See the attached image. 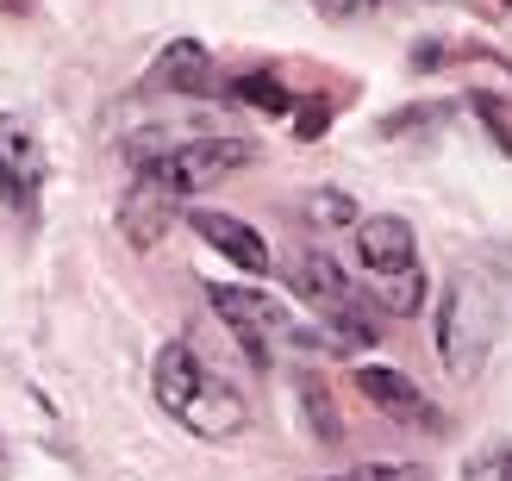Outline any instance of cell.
I'll use <instances>...</instances> for the list:
<instances>
[{
    "mask_svg": "<svg viewBox=\"0 0 512 481\" xmlns=\"http://www.w3.org/2000/svg\"><path fill=\"white\" fill-rule=\"evenodd\" d=\"M150 388H157V407L182 425V432H194V438H232V432H244V419H250L244 394L182 338L157 350V363H150Z\"/></svg>",
    "mask_w": 512,
    "mask_h": 481,
    "instance_id": "6da1fadb",
    "label": "cell"
},
{
    "mask_svg": "<svg viewBox=\"0 0 512 481\" xmlns=\"http://www.w3.org/2000/svg\"><path fill=\"white\" fill-rule=\"evenodd\" d=\"M356 269H363V288L381 313H419L425 307V263H419V238L400 213H369L356 219Z\"/></svg>",
    "mask_w": 512,
    "mask_h": 481,
    "instance_id": "7a4b0ae2",
    "label": "cell"
},
{
    "mask_svg": "<svg viewBox=\"0 0 512 481\" xmlns=\"http://www.w3.org/2000/svg\"><path fill=\"white\" fill-rule=\"evenodd\" d=\"M288 288L306 313L319 319V338L338 344V350H369L381 338V325L369 319V300L363 288L344 275V263H331L325 250H300L288 263Z\"/></svg>",
    "mask_w": 512,
    "mask_h": 481,
    "instance_id": "3957f363",
    "label": "cell"
},
{
    "mask_svg": "<svg viewBox=\"0 0 512 481\" xmlns=\"http://www.w3.org/2000/svg\"><path fill=\"white\" fill-rule=\"evenodd\" d=\"M207 300H213V313L225 319V332L244 344V357H250L256 369H275L281 357H294V350L325 344L313 325H300V319L281 307L275 294L250 288V282H213V288H207Z\"/></svg>",
    "mask_w": 512,
    "mask_h": 481,
    "instance_id": "277c9868",
    "label": "cell"
},
{
    "mask_svg": "<svg viewBox=\"0 0 512 481\" xmlns=\"http://www.w3.org/2000/svg\"><path fill=\"white\" fill-rule=\"evenodd\" d=\"M256 163V144L250 138H188V144H169V150H150V157L138 163V182L169 194L175 207L194 194H207L219 182H232V175Z\"/></svg>",
    "mask_w": 512,
    "mask_h": 481,
    "instance_id": "5b68a950",
    "label": "cell"
},
{
    "mask_svg": "<svg viewBox=\"0 0 512 481\" xmlns=\"http://www.w3.org/2000/svg\"><path fill=\"white\" fill-rule=\"evenodd\" d=\"M500 294L481 282V275H456L450 294H444V313H438V357L456 375H475L488 363V350L500 338Z\"/></svg>",
    "mask_w": 512,
    "mask_h": 481,
    "instance_id": "8992f818",
    "label": "cell"
},
{
    "mask_svg": "<svg viewBox=\"0 0 512 481\" xmlns=\"http://www.w3.org/2000/svg\"><path fill=\"white\" fill-rule=\"evenodd\" d=\"M44 138L19 113H0V207L32 213L44 194Z\"/></svg>",
    "mask_w": 512,
    "mask_h": 481,
    "instance_id": "52a82bcc",
    "label": "cell"
},
{
    "mask_svg": "<svg viewBox=\"0 0 512 481\" xmlns=\"http://www.w3.org/2000/svg\"><path fill=\"white\" fill-rule=\"evenodd\" d=\"M356 394H363L369 407H381L388 419H400V425H419V432H444L438 407L425 400V388H419V382H413L406 369H388V363H363V369H356Z\"/></svg>",
    "mask_w": 512,
    "mask_h": 481,
    "instance_id": "ba28073f",
    "label": "cell"
},
{
    "mask_svg": "<svg viewBox=\"0 0 512 481\" xmlns=\"http://www.w3.org/2000/svg\"><path fill=\"white\" fill-rule=\"evenodd\" d=\"M182 219L219 250L225 263H238L244 275H269L275 257H269V244H263V232H256V225H244V219H232V213H213V207H188Z\"/></svg>",
    "mask_w": 512,
    "mask_h": 481,
    "instance_id": "9c48e42d",
    "label": "cell"
},
{
    "mask_svg": "<svg viewBox=\"0 0 512 481\" xmlns=\"http://www.w3.org/2000/svg\"><path fill=\"white\" fill-rule=\"evenodd\" d=\"M157 82L175 88V94H200V88H213V57H207V44L175 38L163 57H157Z\"/></svg>",
    "mask_w": 512,
    "mask_h": 481,
    "instance_id": "30bf717a",
    "label": "cell"
},
{
    "mask_svg": "<svg viewBox=\"0 0 512 481\" xmlns=\"http://www.w3.org/2000/svg\"><path fill=\"white\" fill-rule=\"evenodd\" d=\"M119 219H125V238H132V244H157V238L169 232V219H175V200L138 182L132 194H125V207H119Z\"/></svg>",
    "mask_w": 512,
    "mask_h": 481,
    "instance_id": "8fae6325",
    "label": "cell"
},
{
    "mask_svg": "<svg viewBox=\"0 0 512 481\" xmlns=\"http://www.w3.org/2000/svg\"><path fill=\"white\" fill-rule=\"evenodd\" d=\"M225 94L232 100H244V107H263V113H294V94L275 82L269 69H250V75H232L225 82Z\"/></svg>",
    "mask_w": 512,
    "mask_h": 481,
    "instance_id": "7c38bea8",
    "label": "cell"
},
{
    "mask_svg": "<svg viewBox=\"0 0 512 481\" xmlns=\"http://www.w3.org/2000/svg\"><path fill=\"white\" fill-rule=\"evenodd\" d=\"M325 481H431L425 463H356V469H338Z\"/></svg>",
    "mask_w": 512,
    "mask_h": 481,
    "instance_id": "4fadbf2b",
    "label": "cell"
},
{
    "mask_svg": "<svg viewBox=\"0 0 512 481\" xmlns=\"http://www.w3.org/2000/svg\"><path fill=\"white\" fill-rule=\"evenodd\" d=\"M469 481H512V444L481 450V457L469 463Z\"/></svg>",
    "mask_w": 512,
    "mask_h": 481,
    "instance_id": "5bb4252c",
    "label": "cell"
},
{
    "mask_svg": "<svg viewBox=\"0 0 512 481\" xmlns=\"http://www.w3.org/2000/svg\"><path fill=\"white\" fill-rule=\"evenodd\" d=\"M313 7H319L325 19H363V13L381 7V0H313Z\"/></svg>",
    "mask_w": 512,
    "mask_h": 481,
    "instance_id": "9a60e30c",
    "label": "cell"
},
{
    "mask_svg": "<svg viewBox=\"0 0 512 481\" xmlns=\"http://www.w3.org/2000/svg\"><path fill=\"white\" fill-rule=\"evenodd\" d=\"M313 213H325V225H350V219H356V207H350L344 194H319V200H313Z\"/></svg>",
    "mask_w": 512,
    "mask_h": 481,
    "instance_id": "2e32d148",
    "label": "cell"
},
{
    "mask_svg": "<svg viewBox=\"0 0 512 481\" xmlns=\"http://www.w3.org/2000/svg\"><path fill=\"white\" fill-rule=\"evenodd\" d=\"M506 69H512V63H506Z\"/></svg>",
    "mask_w": 512,
    "mask_h": 481,
    "instance_id": "e0dca14e",
    "label": "cell"
}]
</instances>
